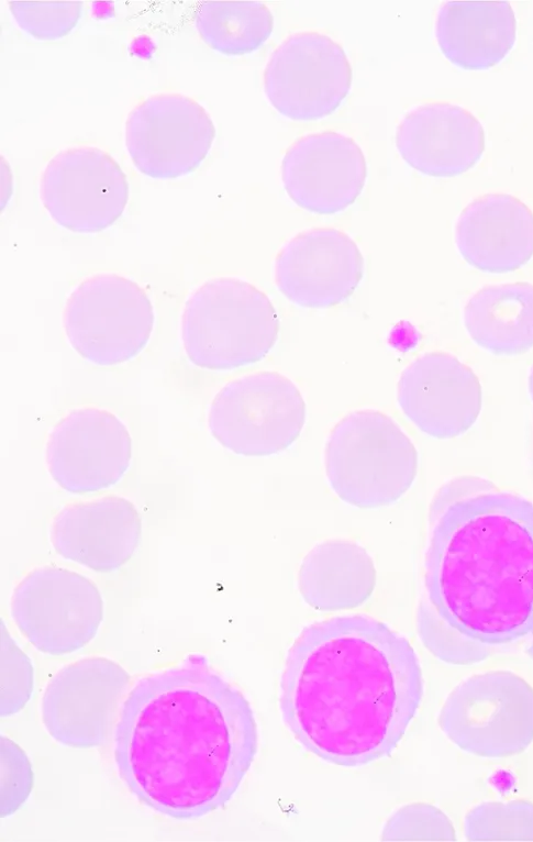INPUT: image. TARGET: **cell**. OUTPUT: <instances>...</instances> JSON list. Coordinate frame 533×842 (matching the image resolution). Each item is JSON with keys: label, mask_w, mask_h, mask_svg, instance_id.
Instances as JSON below:
<instances>
[{"label": "cell", "mask_w": 533, "mask_h": 842, "mask_svg": "<svg viewBox=\"0 0 533 842\" xmlns=\"http://www.w3.org/2000/svg\"><path fill=\"white\" fill-rule=\"evenodd\" d=\"M423 696L419 656L401 633L363 613L304 627L279 682L284 723L311 754L360 767L389 756Z\"/></svg>", "instance_id": "1"}, {"label": "cell", "mask_w": 533, "mask_h": 842, "mask_svg": "<svg viewBox=\"0 0 533 842\" xmlns=\"http://www.w3.org/2000/svg\"><path fill=\"white\" fill-rule=\"evenodd\" d=\"M424 601L446 624L486 645L533 633V502L460 477L429 513Z\"/></svg>", "instance_id": "2"}, {"label": "cell", "mask_w": 533, "mask_h": 842, "mask_svg": "<svg viewBox=\"0 0 533 842\" xmlns=\"http://www.w3.org/2000/svg\"><path fill=\"white\" fill-rule=\"evenodd\" d=\"M180 741L121 734L127 740L126 775L137 793L153 798L156 809L189 810L202 816L230 800L258 745L249 702L208 665L199 666L187 729Z\"/></svg>", "instance_id": "3"}, {"label": "cell", "mask_w": 533, "mask_h": 842, "mask_svg": "<svg viewBox=\"0 0 533 842\" xmlns=\"http://www.w3.org/2000/svg\"><path fill=\"white\" fill-rule=\"evenodd\" d=\"M278 313L255 285L232 276L206 280L186 300L181 340L190 363L232 370L262 361L279 333Z\"/></svg>", "instance_id": "4"}, {"label": "cell", "mask_w": 533, "mask_h": 842, "mask_svg": "<svg viewBox=\"0 0 533 842\" xmlns=\"http://www.w3.org/2000/svg\"><path fill=\"white\" fill-rule=\"evenodd\" d=\"M418 465L410 437L392 418L374 409L344 416L325 443L329 485L343 502L358 509L397 502L414 483Z\"/></svg>", "instance_id": "5"}, {"label": "cell", "mask_w": 533, "mask_h": 842, "mask_svg": "<svg viewBox=\"0 0 533 842\" xmlns=\"http://www.w3.org/2000/svg\"><path fill=\"white\" fill-rule=\"evenodd\" d=\"M155 323L146 290L116 273H97L69 293L63 326L71 348L98 366L120 365L147 345Z\"/></svg>", "instance_id": "6"}, {"label": "cell", "mask_w": 533, "mask_h": 842, "mask_svg": "<svg viewBox=\"0 0 533 842\" xmlns=\"http://www.w3.org/2000/svg\"><path fill=\"white\" fill-rule=\"evenodd\" d=\"M437 721L447 739L468 754L518 755L533 742V687L509 671L471 675L448 694Z\"/></svg>", "instance_id": "7"}, {"label": "cell", "mask_w": 533, "mask_h": 842, "mask_svg": "<svg viewBox=\"0 0 533 842\" xmlns=\"http://www.w3.org/2000/svg\"><path fill=\"white\" fill-rule=\"evenodd\" d=\"M306 416V401L296 384L278 372L262 370L235 378L216 392L208 426L230 452L265 457L297 441Z\"/></svg>", "instance_id": "8"}, {"label": "cell", "mask_w": 533, "mask_h": 842, "mask_svg": "<svg viewBox=\"0 0 533 842\" xmlns=\"http://www.w3.org/2000/svg\"><path fill=\"white\" fill-rule=\"evenodd\" d=\"M11 616L36 650L64 655L93 640L103 619V600L88 577L64 567L40 566L15 586Z\"/></svg>", "instance_id": "9"}, {"label": "cell", "mask_w": 533, "mask_h": 842, "mask_svg": "<svg viewBox=\"0 0 533 842\" xmlns=\"http://www.w3.org/2000/svg\"><path fill=\"white\" fill-rule=\"evenodd\" d=\"M352 79L351 63L336 41L320 32L301 31L274 49L264 70V91L282 117L315 121L343 103Z\"/></svg>", "instance_id": "10"}, {"label": "cell", "mask_w": 533, "mask_h": 842, "mask_svg": "<svg viewBox=\"0 0 533 842\" xmlns=\"http://www.w3.org/2000/svg\"><path fill=\"white\" fill-rule=\"evenodd\" d=\"M130 188L120 164L92 146L62 149L46 164L40 179L41 201L65 230L98 233L120 219Z\"/></svg>", "instance_id": "11"}, {"label": "cell", "mask_w": 533, "mask_h": 842, "mask_svg": "<svg viewBox=\"0 0 533 842\" xmlns=\"http://www.w3.org/2000/svg\"><path fill=\"white\" fill-rule=\"evenodd\" d=\"M215 133L210 114L197 100L180 93H157L129 113L125 146L141 174L175 179L199 168Z\"/></svg>", "instance_id": "12"}, {"label": "cell", "mask_w": 533, "mask_h": 842, "mask_svg": "<svg viewBox=\"0 0 533 842\" xmlns=\"http://www.w3.org/2000/svg\"><path fill=\"white\" fill-rule=\"evenodd\" d=\"M132 458L126 425L113 412L84 407L69 411L48 434L45 459L65 491L85 495L114 486Z\"/></svg>", "instance_id": "13"}, {"label": "cell", "mask_w": 533, "mask_h": 842, "mask_svg": "<svg viewBox=\"0 0 533 842\" xmlns=\"http://www.w3.org/2000/svg\"><path fill=\"white\" fill-rule=\"evenodd\" d=\"M130 675L107 657H87L59 671L42 699L48 733L70 747H92L109 733Z\"/></svg>", "instance_id": "14"}, {"label": "cell", "mask_w": 533, "mask_h": 842, "mask_svg": "<svg viewBox=\"0 0 533 842\" xmlns=\"http://www.w3.org/2000/svg\"><path fill=\"white\" fill-rule=\"evenodd\" d=\"M364 276V256L356 242L334 228L299 232L278 252L275 282L293 304L329 309L348 299Z\"/></svg>", "instance_id": "15"}, {"label": "cell", "mask_w": 533, "mask_h": 842, "mask_svg": "<svg viewBox=\"0 0 533 842\" xmlns=\"http://www.w3.org/2000/svg\"><path fill=\"white\" fill-rule=\"evenodd\" d=\"M397 400L421 432L448 440L467 432L478 419L482 388L468 365L446 352L432 351L402 370Z\"/></svg>", "instance_id": "16"}, {"label": "cell", "mask_w": 533, "mask_h": 842, "mask_svg": "<svg viewBox=\"0 0 533 842\" xmlns=\"http://www.w3.org/2000/svg\"><path fill=\"white\" fill-rule=\"evenodd\" d=\"M366 177L360 146L331 130L299 137L281 160L285 191L298 207L317 214H334L353 204Z\"/></svg>", "instance_id": "17"}, {"label": "cell", "mask_w": 533, "mask_h": 842, "mask_svg": "<svg viewBox=\"0 0 533 842\" xmlns=\"http://www.w3.org/2000/svg\"><path fill=\"white\" fill-rule=\"evenodd\" d=\"M141 538L136 506L118 495L70 502L55 514L49 527L55 553L96 573H112L125 565Z\"/></svg>", "instance_id": "18"}, {"label": "cell", "mask_w": 533, "mask_h": 842, "mask_svg": "<svg viewBox=\"0 0 533 842\" xmlns=\"http://www.w3.org/2000/svg\"><path fill=\"white\" fill-rule=\"evenodd\" d=\"M401 158L417 171L436 178L459 176L473 168L485 151L480 121L449 102L422 103L404 114L396 130Z\"/></svg>", "instance_id": "19"}, {"label": "cell", "mask_w": 533, "mask_h": 842, "mask_svg": "<svg viewBox=\"0 0 533 842\" xmlns=\"http://www.w3.org/2000/svg\"><path fill=\"white\" fill-rule=\"evenodd\" d=\"M463 259L487 274L515 272L533 257V212L509 193H485L469 202L455 226Z\"/></svg>", "instance_id": "20"}, {"label": "cell", "mask_w": 533, "mask_h": 842, "mask_svg": "<svg viewBox=\"0 0 533 842\" xmlns=\"http://www.w3.org/2000/svg\"><path fill=\"white\" fill-rule=\"evenodd\" d=\"M435 37L452 64L465 70H485L512 49L517 18L503 0L447 1L437 11Z\"/></svg>", "instance_id": "21"}, {"label": "cell", "mask_w": 533, "mask_h": 842, "mask_svg": "<svg viewBox=\"0 0 533 842\" xmlns=\"http://www.w3.org/2000/svg\"><path fill=\"white\" fill-rule=\"evenodd\" d=\"M376 579V566L368 551L346 539H330L314 545L302 558L297 576L302 599L320 611L362 606L373 595Z\"/></svg>", "instance_id": "22"}, {"label": "cell", "mask_w": 533, "mask_h": 842, "mask_svg": "<svg viewBox=\"0 0 533 842\" xmlns=\"http://www.w3.org/2000/svg\"><path fill=\"white\" fill-rule=\"evenodd\" d=\"M463 323L471 341L503 357L533 348V284L515 281L487 285L466 302Z\"/></svg>", "instance_id": "23"}, {"label": "cell", "mask_w": 533, "mask_h": 842, "mask_svg": "<svg viewBox=\"0 0 533 842\" xmlns=\"http://www.w3.org/2000/svg\"><path fill=\"white\" fill-rule=\"evenodd\" d=\"M195 24L213 51L242 56L255 52L269 38L274 16L260 1H206L197 10Z\"/></svg>", "instance_id": "24"}, {"label": "cell", "mask_w": 533, "mask_h": 842, "mask_svg": "<svg viewBox=\"0 0 533 842\" xmlns=\"http://www.w3.org/2000/svg\"><path fill=\"white\" fill-rule=\"evenodd\" d=\"M464 833L468 841H533V802H481L466 813Z\"/></svg>", "instance_id": "25"}, {"label": "cell", "mask_w": 533, "mask_h": 842, "mask_svg": "<svg viewBox=\"0 0 533 842\" xmlns=\"http://www.w3.org/2000/svg\"><path fill=\"white\" fill-rule=\"evenodd\" d=\"M418 634L423 645L451 665H473L489 656L488 645L471 640L442 621L421 601L417 614Z\"/></svg>", "instance_id": "26"}, {"label": "cell", "mask_w": 533, "mask_h": 842, "mask_svg": "<svg viewBox=\"0 0 533 842\" xmlns=\"http://www.w3.org/2000/svg\"><path fill=\"white\" fill-rule=\"evenodd\" d=\"M9 10L18 25L38 41H56L78 24L81 1H10Z\"/></svg>", "instance_id": "27"}, {"label": "cell", "mask_w": 533, "mask_h": 842, "mask_svg": "<svg viewBox=\"0 0 533 842\" xmlns=\"http://www.w3.org/2000/svg\"><path fill=\"white\" fill-rule=\"evenodd\" d=\"M382 840L455 841L456 832L441 809L430 804L415 802L393 812L385 823Z\"/></svg>", "instance_id": "28"}, {"label": "cell", "mask_w": 533, "mask_h": 842, "mask_svg": "<svg viewBox=\"0 0 533 842\" xmlns=\"http://www.w3.org/2000/svg\"><path fill=\"white\" fill-rule=\"evenodd\" d=\"M1 639V716L19 712L33 690V667L29 657L2 631Z\"/></svg>", "instance_id": "29"}, {"label": "cell", "mask_w": 533, "mask_h": 842, "mask_svg": "<svg viewBox=\"0 0 533 842\" xmlns=\"http://www.w3.org/2000/svg\"><path fill=\"white\" fill-rule=\"evenodd\" d=\"M32 786L33 772L25 753L11 740L1 738V817L19 809Z\"/></svg>", "instance_id": "30"}, {"label": "cell", "mask_w": 533, "mask_h": 842, "mask_svg": "<svg viewBox=\"0 0 533 842\" xmlns=\"http://www.w3.org/2000/svg\"><path fill=\"white\" fill-rule=\"evenodd\" d=\"M528 390H529V395L531 397V400L533 402V365L531 367V370H530V374H529V378H528Z\"/></svg>", "instance_id": "31"}, {"label": "cell", "mask_w": 533, "mask_h": 842, "mask_svg": "<svg viewBox=\"0 0 533 842\" xmlns=\"http://www.w3.org/2000/svg\"><path fill=\"white\" fill-rule=\"evenodd\" d=\"M526 653L529 654L531 658H533V633L530 635V642L526 647Z\"/></svg>", "instance_id": "32"}]
</instances>
